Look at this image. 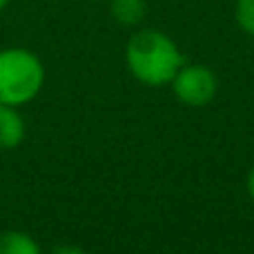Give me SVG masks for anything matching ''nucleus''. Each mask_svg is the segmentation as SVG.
<instances>
[{"mask_svg":"<svg viewBox=\"0 0 254 254\" xmlns=\"http://www.w3.org/2000/svg\"><path fill=\"white\" fill-rule=\"evenodd\" d=\"M0 254H43L40 246L34 241V237H29L27 232H9L0 234Z\"/></svg>","mask_w":254,"mask_h":254,"instance_id":"obj_6","label":"nucleus"},{"mask_svg":"<svg viewBox=\"0 0 254 254\" xmlns=\"http://www.w3.org/2000/svg\"><path fill=\"white\" fill-rule=\"evenodd\" d=\"M7 4H9V0H0V11H2V9L7 7Z\"/></svg>","mask_w":254,"mask_h":254,"instance_id":"obj_10","label":"nucleus"},{"mask_svg":"<svg viewBox=\"0 0 254 254\" xmlns=\"http://www.w3.org/2000/svg\"><path fill=\"white\" fill-rule=\"evenodd\" d=\"M125 65L138 83L165 87L185 65V58L165 31L138 29L125 45Z\"/></svg>","mask_w":254,"mask_h":254,"instance_id":"obj_1","label":"nucleus"},{"mask_svg":"<svg viewBox=\"0 0 254 254\" xmlns=\"http://www.w3.org/2000/svg\"><path fill=\"white\" fill-rule=\"evenodd\" d=\"M234 20L243 34L254 38V0H234Z\"/></svg>","mask_w":254,"mask_h":254,"instance_id":"obj_7","label":"nucleus"},{"mask_svg":"<svg viewBox=\"0 0 254 254\" xmlns=\"http://www.w3.org/2000/svg\"><path fill=\"white\" fill-rule=\"evenodd\" d=\"M49 254H87V252L78 246H58V248H54Z\"/></svg>","mask_w":254,"mask_h":254,"instance_id":"obj_8","label":"nucleus"},{"mask_svg":"<svg viewBox=\"0 0 254 254\" xmlns=\"http://www.w3.org/2000/svg\"><path fill=\"white\" fill-rule=\"evenodd\" d=\"M45 83V67L34 52L11 47L0 52V105L20 107L34 101Z\"/></svg>","mask_w":254,"mask_h":254,"instance_id":"obj_2","label":"nucleus"},{"mask_svg":"<svg viewBox=\"0 0 254 254\" xmlns=\"http://www.w3.org/2000/svg\"><path fill=\"white\" fill-rule=\"evenodd\" d=\"M110 13L119 25L138 27L147 16V0H110Z\"/></svg>","mask_w":254,"mask_h":254,"instance_id":"obj_5","label":"nucleus"},{"mask_svg":"<svg viewBox=\"0 0 254 254\" xmlns=\"http://www.w3.org/2000/svg\"><path fill=\"white\" fill-rule=\"evenodd\" d=\"M170 85L176 101L188 107L210 105L219 92V78L205 65H183Z\"/></svg>","mask_w":254,"mask_h":254,"instance_id":"obj_3","label":"nucleus"},{"mask_svg":"<svg viewBox=\"0 0 254 254\" xmlns=\"http://www.w3.org/2000/svg\"><path fill=\"white\" fill-rule=\"evenodd\" d=\"M25 138V121L16 107L0 105V149H13Z\"/></svg>","mask_w":254,"mask_h":254,"instance_id":"obj_4","label":"nucleus"},{"mask_svg":"<svg viewBox=\"0 0 254 254\" xmlns=\"http://www.w3.org/2000/svg\"><path fill=\"white\" fill-rule=\"evenodd\" d=\"M246 190H248V194H250V198L254 201V165L250 167V172H248V179H246Z\"/></svg>","mask_w":254,"mask_h":254,"instance_id":"obj_9","label":"nucleus"}]
</instances>
